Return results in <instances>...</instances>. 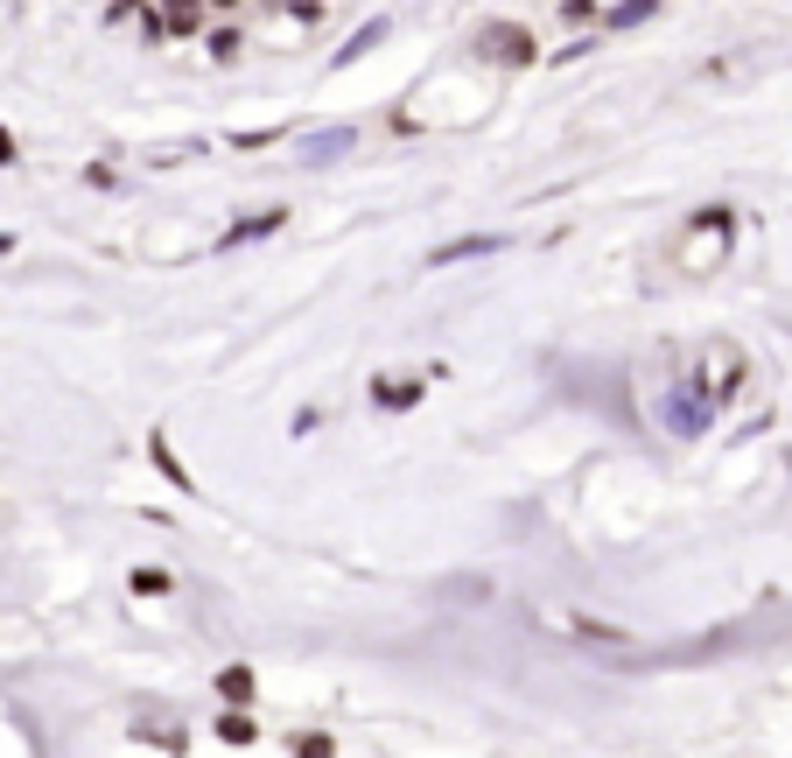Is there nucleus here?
<instances>
[{
	"instance_id": "1",
	"label": "nucleus",
	"mask_w": 792,
	"mask_h": 758,
	"mask_svg": "<svg viewBox=\"0 0 792 758\" xmlns=\"http://www.w3.org/2000/svg\"><path fill=\"white\" fill-rule=\"evenodd\" d=\"M470 50H477V56H491L498 71H533V64H540V43H533V29H527V22H485Z\"/></svg>"
},
{
	"instance_id": "2",
	"label": "nucleus",
	"mask_w": 792,
	"mask_h": 758,
	"mask_svg": "<svg viewBox=\"0 0 792 758\" xmlns=\"http://www.w3.org/2000/svg\"><path fill=\"white\" fill-rule=\"evenodd\" d=\"M154 14H162L169 43H197V35L210 29V0H154Z\"/></svg>"
},
{
	"instance_id": "3",
	"label": "nucleus",
	"mask_w": 792,
	"mask_h": 758,
	"mask_svg": "<svg viewBox=\"0 0 792 758\" xmlns=\"http://www.w3.org/2000/svg\"><path fill=\"white\" fill-rule=\"evenodd\" d=\"M660 14V0H617V8L596 14V35H625V29H645Z\"/></svg>"
},
{
	"instance_id": "4",
	"label": "nucleus",
	"mask_w": 792,
	"mask_h": 758,
	"mask_svg": "<svg viewBox=\"0 0 792 758\" xmlns=\"http://www.w3.org/2000/svg\"><path fill=\"white\" fill-rule=\"evenodd\" d=\"M477 253H506V232H470V239L435 246V268H456V260H477Z\"/></svg>"
},
{
	"instance_id": "5",
	"label": "nucleus",
	"mask_w": 792,
	"mask_h": 758,
	"mask_svg": "<svg viewBox=\"0 0 792 758\" xmlns=\"http://www.w3.org/2000/svg\"><path fill=\"white\" fill-rule=\"evenodd\" d=\"M287 225V204H274V212H260V218H246V225H231V232L218 239V253H231V246H253V239H267V232H281Z\"/></svg>"
},
{
	"instance_id": "6",
	"label": "nucleus",
	"mask_w": 792,
	"mask_h": 758,
	"mask_svg": "<svg viewBox=\"0 0 792 758\" xmlns=\"http://www.w3.org/2000/svg\"><path fill=\"white\" fill-rule=\"evenodd\" d=\"M421 387H428V372H421V379H372V408H386V414H393V408H414L421 401Z\"/></svg>"
},
{
	"instance_id": "7",
	"label": "nucleus",
	"mask_w": 792,
	"mask_h": 758,
	"mask_svg": "<svg viewBox=\"0 0 792 758\" xmlns=\"http://www.w3.org/2000/svg\"><path fill=\"white\" fill-rule=\"evenodd\" d=\"M218 695H225V703H239V710H253V695H260L253 668H246V660H231V668H218Z\"/></svg>"
},
{
	"instance_id": "8",
	"label": "nucleus",
	"mask_w": 792,
	"mask_h": 758,
	"mask_svg": "<svg viewBox=\"0 0 792 758\" xmlns=\"http://www.w3.org/2000/svg\"><path fill=\"white\" fill-rule=\"evenodd\" d=\"M386 35H393V22H386V14H379V22H365V29H358V43H344V50L330 56V64H337V71H351L358 56H372V50L386 43Z\"/></svg>"
},
{
	"instance_id": "9",
	"label": "nucleus",
	"mask_w": 792,
	"mask_h": 758,
	"mask_svg": "<svg viewBox=\"0 0 792 758\" xmlns=\"http://www.w3.org/2000/svg\"><path fill=\"white\" fill-rule=\"evenodd\" d=\"M148 457H154V470H162V478L176 485V491H197V485H189V470H183V457H176V450H169V435H162V429L148 435Z\"/></svg>"
},
{
	"instance_id": "10",
	"label": "nucleus",
	"mask_w": 792,
	"mask_h": 758,
	"mask_svg": "<svg viewBox=\"0 0 792 758\" xmlns=\"http://www.w3.org/2000/svg\"><path fill=\"white\" fill-rule=\"evenodd\" d=\"M204 50H210V64H231V56L246 50V29L239 22H210L204 29Z\"/></svg>"
},
{
	"instance_id": "11",
	"label": "nucleus",
	"mask_w": 792,
	"mask_h": 758,
	"mask_svg": "<svg viewBox=\"0 0 792 758\" xmlns=\"http://www.w3.org/2000/svg\"><path fill=\"white\" fill-rule=\"evenodd\" d=\"M218 737H225V745H253V737H260V724H253V716H246L239 703H231V710L218 716Z\"/></svg>"
},
{
	"instance_id": "12",
	"label": "nucleus",
	"mask_w": 792,
	"mask_h": 758,
	"mask_svg": "<svg viewBox=\"0 0 792 758\" xmlns=\"http://www.w3.org/2000/svg\"><path fill=\"white\" fill-rule=\"evenodd\" d=\"M127 591H141V597H162V591H176V576H169V568H133V576H127Z\"/></svg>"
},
{
	"instance_id": "13",
	"label": "nucleus",
	"mask_w": 792,
	"mask_h": 758,
	"mask_svg": "<svg viewBox=\"0 0 792 758\" xmlns=\"http://www.w3.org/2000/svg\"><path fill=\"white\" fill-rule=\"evenodd\" d=\"M568 632H583V639H604V647H625V625H596V618H583V611L568 618Z\"/></svg>"
},
{
	"instance_id": "14",
	"label": "nucleus",
	"mask_w": 792,
	"mask_h": 758,
	"mask_svg": "<svg viewBox=\"0 0 792 758\" xmlns=\"http://www.w3.org/2000/svg\"><path fill=\"white\" fill-rule=\"evenodd\" d=\"M274 141H287V127H253V134H231V148H239V155H253V148H274Z\"/></svg>"
},
{
	"instance_id": "15",
	"label": "nucleus",
	"mask_w": 792,
	"mask_h": 758,
	"mask_svg": "<svg viewBox=\"0 0 792 758\" xmlns=\"http://www.w3.org/2000/svg\"><path fill=\"white\" fill-rule=\"evenodd\" d=\"M337 148H358V127H323V134H316V155H337Z\"/></svg>"
},
{
	"instance_id": "16",
	"label": "nucleus",
	"mask_w": 792,
	"mask_h": 758,
	"mask_svg": "<svg viewBox=\"0 0 792 758\" xmlns=\"http://www.w3.org/2000/svg\"><path fill=\"white\" fill-rule=\"evenodd\" d=\"M562 29H596V0H562Z\"/></svg>"
},
{
	"instance_id": "17",
	"label": "nucleus",
	"mask_w": 792,
	"mask_h": 758,
	"mask_svg": "<svg viewBox=\"0 0 792 758\" xmlns=\"http://www.w3.org/2000/svg\"><path fill=\"white\" fill-rule=\"evenodd\" d=\"M295 751H337V737H323V730H302V737H287Z\"/></svg>"
},
{
	"instance_id": "18",
	"label": "nucleus",
	"mask_w": 792,
	"mask_h": 758,
	"mask_svg": "<svg viewBox=\"0 0 792 758\" xmlns=\"http://www.w3.org/2000/svg\"><path fill=\"white\" fill-rule=\"evenodd\" d=\"M141 8H148V0H112V8H106V22H133Z\"/></svg>"
},
{
	"instance_id": "19",
	"label": "nucleus",
	"mask_w": 792,
	"mask_h": 758,
	"mask_svg": "<svg viewBox=\"0 0 792 758\" xmlns=\"http://www.w3.org/2000/svg\"><path fill=\"white\" fill-rule=\"evenodd\" d=\"M14 155H22V148H14V134H8V127H0V162H14Z\"/></svg>"
},
{
	"instance_id": "20",
	"label": "nucleus",
	"mask_w": 792,
	"mask_h": 758,
	"mask_svg": "<svg viewBox=\"0 0 792 758\" xmlns=\"http://www.w3.org/2000/svg\"><path fill=\"white\" fill-rule=\"evenodd\" d=\"M246 8V0H210V14H239Z\"/></svg>"
},
{
	"instance_id": "21",
	"label": "nucleus",
	"mask_w": 792,
	"mask_h": 758,
	"mask_svg": "<svg viewBox=\"0 0 792 758\" xmlns=\"http://www.w3.org/2000/svg\"><path fill=\"white\" fill-rule=\"evenodd\" d=\"M0 253H14V232H0Z\"/></svg>"
}]
</instances>
